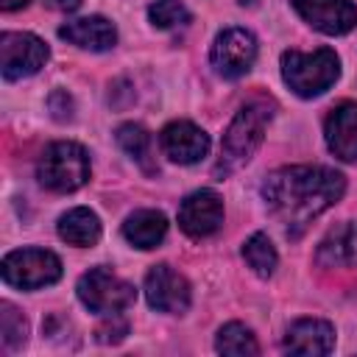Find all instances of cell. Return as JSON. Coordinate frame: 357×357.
Returning <instances> with one entry per match:
<instances>
[{"mask_svg": "<svg viewBox=\"0 0 357 357\" xmlns=\"http://www.w3.org/2000/svg\"><path fill=\"white\" fill-rule=\"evenodd\" d=\"M324 137L340 162H357V100H343L326 114Z\"/></svg>", "mask_w": 357, "mask_h": 357, "instance_id": "14", "label": "cell"}, {"mask_svg": "<svg viewBox=\"0 0 357 357\" xmlns=\"http://www.w3.org/2000/svg\"><path fill=\"white\" fill-rule=\"evenodd\" d=\"M114 137H117V145L123 148L126 156H131L145 173H156L153 137L148 134V128H142L139 123H123Z\"/></svg>", "mask_w": 357, "mask_h": 357, "instance_id": "19", "label": "cell"}, {"mask_svg": "<svg viewBox=\"0 0 357 357\" xmlns=\"http://www.w3.org/2000/svg\"><path fill=\"white\" fill-rule=\"evenodd\" d=\"M340 75V61L332 47H318L312 53L284 50L282 53V78L298 98L324 95Z\"/></svg>", "mask_w": 357, "mask_h": 357, "instance_id": "3", "label": "cell"}, {"mask_svg": "<svg viewBox=\"0 0 357 357\" xmlns=\"http://www.w3.org/2000/svg\"><path fill=\"white\" fill-rule=\"evenodd\" d=\"M50 6L59 11H75L81 6V0H50Z\"/></svg>", "mask_w": 357, "mask_h": 357, "instance_id": "26", "label": "cell"}, {"mask_svg": "<svg viewBox=\"0 0 357 357\" xmlns=\"http://www.w3.org/2000/svg\"><path fill=\"white\" fill-rule=\"evenodd\" d=\"M346 192V176L324 165H287L265 176L262 201L282 223L287 237H301L304 229L335 206Z\"/></svg>", "mask_w": 357, "mask_h": 357, "instance_id": "1", "label": "cell"}, {"mask_svg": "<svg viewBox=\"0 0 357 357\" xmlns=\"http://www.w3.org/2000/svg\"><path fill=\"white\" fill-rule=\"evenodd\" d=\"M59 36L67 39L70 45L84 47V50H92V53H103V50H112V47L117 45V31H114V25H112L106 17H100V14L64 22V25L59 28Z\"/></svg>", "mask_w": 357, "mask_h": 357, "instance_id": "15", "label": "cell"}, {"mask_svg": "<svg viewBox=\"0 0 357 357\" xmlns=\"http://www.w3.org/2000/svg\"><path fill=\"white\" fill-rule=\"evenodd\" d=\"M0 335H3L6 351H17L28 340V321L11 301L0 304Z\"/></svg>", "mask_w": 357, "mask_h": 357, "instance_id": "22", "label": "cell"}, {"mask_svg": "<svg viewBox=\"0 0 357 357\" xmlns=\"http://www.w3.org/2000/svg\"><path fill=\"white\" fill-rule=\"evenodd\" d=\"M298 17L326 36L349 33L357 25V6L351 0H293Z\"/></svg>", "mask_w": 357, "mask_h": 357, "instance_id": "12", "label": "cell"}, {"mask_svg": "<svg viewBox=\"0 0 357 357\" xmlns=\"http://www.w3.org/2000/svg\"><path fill=\"white\" fill-rule=\"evenodd\" d=\"M31 0H0V8L3 11H17V8H25Z\"/></svg>", "mask_w": 357, "mask_h": 357, "instance_id": "27", "label": "cell"}, {"mask_svg": "<svg viewBox=\"0 0 357 357\" xmlns=\"http://www.w3.org/2000/svg\"><path fill=\"white\" fill-rule=\"evenodd\" d=\"M282 349L287 354L321 357L335 349V326L324 318H298L287 326Z\"/></svg>", "mask_w": 357, "mask_h": 357, "instance_id": "13", "label": "cell"}, {"mask_svg": "<svg viewBox=\"0 0 357 357\" xmlns=\"http://www.w3.org/2000/svg\"><path fill=\"white\" fill-rule=\"evenodd\" d=\"M47 106H50V114H53L59 123H64V120H70V117H73V100H70V95H67L64 89L50 92Z\"/></svg>", "mask_w": 357, "mask_h": 357, "instance_id": "25", "label": "cell"}, {"mask_svg": "<svg viewBox=\"0 0 357 357\" xmlns=\"http://www.w3.org/2000/svg\"><path fill=\"white\" fill-rule=\"evenodd\" d=\"M126 335H128V324H126L117 312H114V315H106V321L95 329L98 343H120Z\"/></svg>", "mask_w": 357, "mask_h": 357, "instance_id": "24", "label": "cell"}, {"mask_svg": "<svg viewBox=\"0 0 357 357\" xmlns=\"http://www.w3.org/2000/svg\"><path fill=\"white\" fill-rule=\"evenodd\" d=\"M145 298L153 310L167 315H184L192 301L190 282L170 265H153L145 276Z\"/></svg>", "mask_w": 357, "mask_h": 357, "instance_id": "9", "label": "cell"}, {"mask_svg": "<svg viewBox=\"0 0 357 357\" xmlns=\"http://www.w3.org/2000/svg\"><path fill=\"white\" fill-rule=\"evenodd\" d=\"M321 268H357V220H346L326 231L315 248Z\"/></svg>", "mask_w": 357, "mask_h": 357, "instance_id": "16", "label": "cell"}, {"mask_svg": "<svg viewBox=\"0 0 357 357\" xmlns=\"http://www.w3.org/2000/svg\"><path fill=\"white\" fill-rule=\"evenodd\" d=\"M89 153L84 145L59 139L45 148V153L36 162V178L42 187L53 192H75L89 181Z\"/></svg>", "mask_w": 357, "mask_h": 357, "instance_id": "4", "label": "cell"}, {"mask_svg": "<svg viewBox=\"0 0 357 357\" xmlns=\"http://www.w3.org/2000/svg\"><path fill=\"white\" fill-rule=\"evenodd\" d=\"M215 349L220 354H234V357H243V354H259V343L254 337V332L240 324V321H231L226 326L218 329V337H215Z\"/></svg>", "mask_w": 357, "mask_h": 357, "instance_id": "21", "label": "cell"}, {"mask_svg": "<svg viewBox=\"0 0 357 357\" xmlns=\"http://www.w3.org/2000/svg\"><path fill=\"white\" fill-rule=\"evenodd\" d=\"M271 117H273V103L265 98H254L237 109V114L231 117V123L223 134V142H220V156L212 170L215 178L223 181L226 176L237 173L243 165L251 162V156L262 145Z\"/></svg>", "mask_w": 357, "mask_h": 357, "instance_id": "2", "label": "cell"}, {"mask_svg": "<svg viewBox=\"0 0 357 357\" xmlns=\"http://www.w3.org/2000/svg\"><path fill=\"white\" fill-rule=\"evenodd\" d=\"M159 148L170 162L195 165L209 153V134L190 120H173L159 131Z\"/></svg>", "mask_w": 357, "mask_h": 357, "instance_id": "11", "label": "cell"}, {"mask_svg": "<svg viewBox=\"0 0 357 357\" xmlns=\"http://www.w3.org/2000/svg\"><path fill=\"white\" fill-rule=\"evenodd\" d=\"M3 282L20 290H39L61 279V259L47 248H20L3 257Z\"/></svg>", "mask_w": 357, "mask_h": 357, "instance_id": "6", "label": "cell"}, {"mask_svg": "<svg viewBox=\"0 0 357 357\" xmlns=\"http://www.w3.org/2000/svg\"><path fill=\"white\" fill-rule=\"evenodd\" d=\"M148 20L159 31H173L190 22V11L181 0H153L148 6Z\"/></svg>", "mask_w": 357, "mask_h": 357, "instance_id": "23", "label": "cell"}, {"mask_svg": "<svg viewBox=\"0 0 357 357\" xmlns=\"http://www.w3.org/2000/svg\"><path fill=\"white\" fill-rule=\"evenodd\" d=\"M243 259L262 279H268L276 271V265H279V254H276V248H273V243H271V237L265 231H254L243 243Z\"/></svg>", "mask_w": 357, "mask_h": 357, "instance_id": "20", "label": "cell"}, {"mask_svg": "<svg viewBox=\"0 0 357 357\" xmlns=\"http://www.w3.org/2000/svg\"><path fill=\"white\" fill-rule=\"evenodd\" d=\"M47 45L28 31H3L0 33V70L6 81H20L39 73L47 61Z\"/></svg>", "mask_w": 357, "mask_h": 357, "instance_id": "7", "label": "cell"}, {"mask_svg": "<svg viewBox=\"0 0 357 357\" xmlns=\"http://www.w3.org/2000/svg\"><path fill=\"white\" fill-rule=\"evenodd\" d=\"M56 231L64 243L70 245H78V248H92L98 240H100V218L86 209V206H75V209H67L59 223H56Z\"/></svg>", "mask_w": 357, "mask_h": 357, "instance_id": "18", "label": "cell"}, {"mask_svg": "<svg viewBox=\"0 0 357 357\" xmlns=\"http://www.w3.org/2000/svg\"><path fill=\"white\" fill-rule=\"evenodd\" d=\"M178 226L184 234L201 240L223 226V198L215 190H195L178 206Z\"/></svg>", "mask_w": 357, "mask_h": 357, "instance_id": "10", "label": "cell"}, {"mask_svg": "<svg viewBox=\"0 0 357 357\" xmlns=\"http://www.w3.org/2000/svg\"><path fill=\"white\" fill-rule=\"evenodd\" d=\"M209 61L223 78L245 75L257 61V36L245 28H223L212 42Z\"/></svg>", "mask_w": 357, "mask_h": 357, "instance_id": "8", "label": "cell"}, {"mask_svg": "<svg viewBox=\"0 0 357 357\" xmlns=\"http://www.w3.org/2000/svg\"><path fill=\"white\" fill-rule=\"evenodd\" d=\"M75 293H78L81 304H84L89 312H98V315L123 312V310L131 307L134 298H137L134 284L126 282V279H120L117 273H112V271L103 268V265L89 268V271L78 279Z\"/></svg>", "mask_w": 357, "mask_h": 357, "instance_id": "5", "label": "cell"}, {"mask_svg": "<svg viewBox=\"0 0 357 357\" xmlns=\"http://www.w3.org/2000/svg\"><path fill=\"white\" fill-rule=\"evenodd\" d=\"M167 234V218L159 209H137L123 223V237L134 248H156Z\"/></svg>", "mask_w": 357, "mask_h": 357, "instance_id": "17", "label": "cell"}]
</instances>
